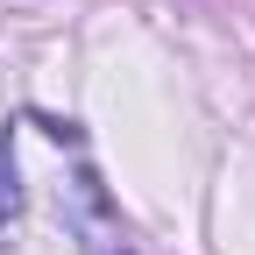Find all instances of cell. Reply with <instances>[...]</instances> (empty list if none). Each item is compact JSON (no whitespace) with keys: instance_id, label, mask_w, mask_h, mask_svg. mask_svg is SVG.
<instances>
[{"instance_id":"1","label":"cell","mask_w":255,"mask_h":255,"mask_svg":"<svg viewBox=\"0 0 255 255\" xmlns=\"http://www.w3.org/2000/svg\"><path fill=\"white\" fill-rule=\"evenodd\" d=\"M21 213V199H14V142H0V227Z\"/></svg>"}]
</instances>
